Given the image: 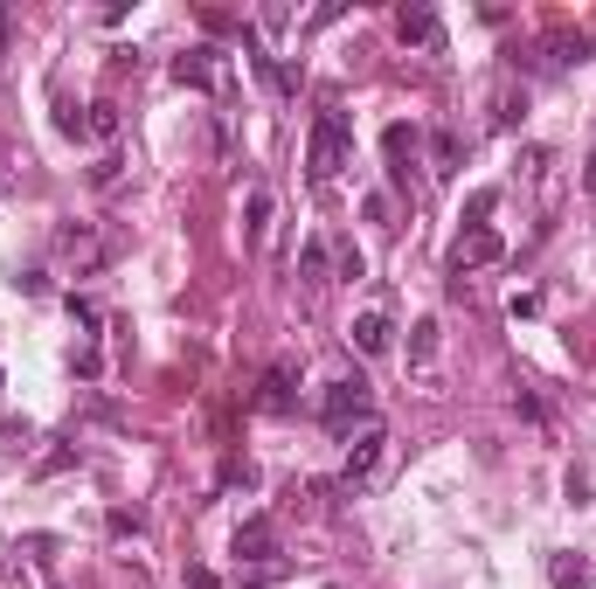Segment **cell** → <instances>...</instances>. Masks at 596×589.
I'll use <instances>...</instances> for the list:
<instances>
[{
	"mask_svg": "<svg viewBox=\"0 0 596 589\" xmlns=\"http://www.w3.org/2000/svg\"><path fill=\"white\" fill-rule=\"evenodd\" d=\"M347 160H354V125H347V112H341V105H320L313 139H305V173H313V181L326 188Z\"/></svg>",
	"mask_w": 596,
	"mask_h": 589,
	"instance_id": "obj_1",
	"label": "cell"
},
{
	"mask_svg": "<svg viewBox=\"0 0 596 589\" xmlns=\"http://www.w3.org/2000/svg\"><path fill=\"white\" fill-rule=\"evenodd\" d=\"M320 423L333 430V438H354V423L368 430V423H375V389H368L360 375L326 381V396H320Z\"/></svg>",
	"mask_w": 596,
	"mask_h": 589,
	"instance_id": "obj_2",
	"label": "cell"
},
{
	"mask_svg": "<svg viewBox=\"0 0 596 589\" xmlns=\"http://www.w3.org/2000/svg\"><path fill=\"white\" fill-rule=\"evenodd\" d=\"M500 257H506L500 229H458V243H451V257H445L451 292H464V271H485V264H500Z\"/></svg>",
	"mask_w": 596,
	"mask_h": 589,
	"instance_id": "obj_3",
	"label": "cell"
},
{
	"mask_svg": "<svg viewBox=\"0 0 596 589\" xmlns=\"http://www.w3.org/2000/svg\"><path fill=\"white\" fill-rule=\"evenodd\" d=\"M229 555H237L243 569H264V561H278V520H271V514H250L237 534H229Z\"/></svg>",
	"mask_w": 596,
	"mask_h": 589,
	"instance_id": "obj_4",
	"label": "cell"
},
{
	"mask_svg": "<svg viewBox=\"0 0 596 589\" xmlns=\"http://www.w3.org/2000/svg\"><path fill=\"white\" fill-rule=\"evenodd\" d=\"M381 152H388V181H396V194L417 201V125H388Z\"/></svg>",
	"mask_w": 596,
	"mask_h": 589,
	"instance_id": "obj_5",
	"label": "cell"
},
{
	"mask_svg": "<svg viewBox=\"0 0 596 589\" xmlns=\"http://www.w3.org/2000/svg\"><path fill=\"white\" fill-rule=\"evenodd\" d=\"M381 451H388V430L381 423H368L354 438V451H347V465H341V493H360V485L375 478V465H381Z\"/></svg>",
	"mask_w": 596,
	"mask_h": 589,
	"instance_id": "obj_6",
	"label": "cell"
},
{
	"mask_svg": "<svg viewBox=\"0 0 596 589\" xmlns=\"http://www.w3.org/2000/svg\"><path fill=\"white\" fill-rule=\"evenodd\" d=\"M396 35L409 49H445V14L424 8V0H417V8H396Z\"/></svg>",
	"mask_w": 596,
	"mask_h": 589,
	"instance_id": "obj_7",
	"label": "cell"
},
{
	"mask_svg": "<svg viewBox=\"0 0 596 589\" xmlns=\"http://www.w3.org/2000/svg\"><path fill=\"white\" fill-rule=\"evenodd\" d=\"M292 381H299V368L292 361H271V375H264V389H257V409H264V417H292Z\"/></svg>",
	"mask_w": 596,
	"mask_h": 589,
	"instance_id": "obj_8",
	"label": "cell"
},
{
	"mask_svg": "<svg viewBox=\"0 0 596 589\" xmlns=\"http://www.w3.org/2000/svg\"><path fill=\"white\" fill-rule=\"evenodd\" d=\"M347 340H354L360 354H388V340H396V326H388V313H360V319L347 326Z\"/></svg>",
	"mask_w": 596,
	"mask_h": 589,
	"instance_id": "obj_9",
	"label": "cell"
},
{
	"mask_svg": "<svg viewBox=\"0 0 596 589\" xmlns=\"http://www.w3.org/2000/svg\"><path fill=\"white\" fill-rule=\"evenodd\" d=\"M216 49H188V56H174V84H188V91H209L216 84Z\"/></svg>",
	"mask_w": 596,
	"mask_h": 589,
	"instance_id": "obj_10",
	"label": "cell"
},
{
	"mask_svg": "<svg viewBox=\"0 0 596 589\" xmlns=\"http://www.w3.org/2000/svg\"><path fill=\"white\" fill-rule=\"evenodd\" d=\"M243 236H250V250H264V236H271V188H250V201H243Z\"/></svg>",
	"mask_w": 596,
	"mask_h": 589,
	"instance_id": "obj_11",
	"label": "cell"
},
{
	"mask_svg": "<svg viewBox=\"0 0 596 589\" xmlns=\"http://www.w3.org/2000/svg\"><path fill=\"white\" fill-rule=\"evenodd\" d=\"M548 582L555 589H596V569L576 561V555H548Z\"/></svg>",
	"mask_w": 596,
	"mask_h": 589,
	"instance_id": "obj_12",
	"label": "cell"
},
{
	"mask_svg": "<svg viewBox=\"0 0 596 589\" xmlns=\"http://www.w3.org/2000/svg\"><path fill=\"white\" fill-rule=\"evenodd\" d=\"M464 160V139L458 133H430V173H458Z\"/></svg>",
	"mask_w": 596,
	"mask_h": 589,
	"instance_id": "obj_13",
	"label": "cell"
},
{
	"mask_svg": "<svg viewBox=\"0 0 596 589\" xmlns=\"http://www.w3.org/2000/svg\"><path fill=\"white\" fill-rule=\"evenodd\" d=\"M299 277H305V285H326V236H313L299 250Z\"/></svg>",
	"mask_w": 596,
	"mask_h": 589,
	"instance_id": "obj_14",
	"label": "cell"
},
{
	"mask_svg": "<svg viewBox=\"0 0 596 589\" xmlns=\"http://www.w3.org/2000/svg\"><path fill=\"white\" fill-rule=\"evenodd\" d=\"M521 118H527V91H513V84H506V91H500V105H492V125H506V133H513Z\"/></svg>",
	"mask_w": 596,
	"mask_h": 589,
	"instance_id": "obj_15",
	"label": "cell"
},
{
	"mask_svg": "<svg viewBox=\"0 0 596 589\" xmlns=\"http://www.w3.org/2000/svg\"><path fill=\"white\" fill-rule=\"evenodd\" d=\"M492 209H500V188H479L472 201H464V229H492V222H485Z\"/></svg>",
	"mask_w": 596,
	"mask_h": 589,
	"instance_id": "obj_16",
	"label": "cell"
},
{
	"mask_svg": "<svg viewBox=\"0 0 596 589\" xmlns=\"http://www.w3.org/2000/svg\"><path fill=\"white\" fill-rule=\"evenodd\" d=\"M409 361H437V319H417V333H409Z\"/></svg>",
	"mask_w": 596,
	"mask_h": 589,
	"instance_id": "obj_17",
	"label": "cell"
},
{
	"mask_svg": "<svg viewBox=\"0 0 596 589\" xmlns=\"http://www.w3.org/2000/svg\"><path fill=\"white\" fill-rule=\"evenodd\" d=\"M76 457H84V451H76L70 438H56V451H49V457H42L35 472H42V478H56V472H70V465H76Z\"/></svg>",
	"mask_w": 596,
	"mask_h": 589,
	"instance_id": "obj_18",
	"label": "cell"
},
{
	"mask_svg": "<svg viewBox=\"0 0 596 589\" xmlns=\"http://www.w3.org/2000/svg\"><path fill=\"white\" fill-rule=\"evenodd\" d=\"M84 118H91V139H112V133H118V112H112V105H91Z\"/></svg>",
	"mask_w": 596,
	"mask_h": 589,
	"instance_id": "obj_19",
	"label": "cell"
},
{
	"mask_svg": "<svg viewBox=\"0 0 596 589\" xmlns=\"http://www.w3.org/2000/svg\"><path fill=\"white\" fill-rule=\"evenodd\" d=\"M222 485H243V493H250V485H257V465H250V457H229V465H222Z\"/></svg>",
	"mask_w": 596,
	"mask_h": 589,
	"instance_id": "obj_20",
	"label": "cell"
},
{
	"mask_svg": "<svg viewBox=\"0 0 596 589\" xmlns=\"http://www.w3.org/2000/svg\"><path fill=\"white\" fill-rule=\"evenodd\" d=\"M139 527H146L139 506H112V534H139Z\"/></svg>",
	"mask_w": 596,
	"mask_h": 589,
	"instance_id": "obj_21",
	"label": "cell"
},
{
	"mask_svg": "<svg viewBox=\"0 0 596 589\" xmlns=\"http://www.w3.org/2000/svg\"><path fill=\"white\" fill-rule=\"evenodd\" d=\"M341 277H368V257H360L354 243H341Z\"/></svg>",
	"mask_w": 596,
	"mask_h": 589,
	"instance_id": "obj_22",
	"label": "cell"
},
{
	"mask_svg": "<svg viewBox=\"0 0 596 589\" xmlns=\"http://www.w3.org/2000/svg\"><path fill=\"white\" fill-rule=\"evenodd\" d=\"M70 319H76V326H97V319H105V313H97V305H91V298H76V292H70Z\"/></svg>",
	"mask_w": 596,
	"mask_h": 589,
	"instance_id": "obj_23",
	"label": "cell"
},
{
	"mask_svg": "<svg viewBox=\"0 0 596 589\" xmlns=\"http://www.w3.org/2000/svg\"><path fill=\"white\" fill-rule=\"evenodd\" d=\"M8 49H14V8L0 0V63H8Z\"/></svg>",
	"mask_w": 596,
	"mask_h": 589,
	"instance_id": "obj_24",
	"label": "cell"
},
{
	"mask_svg": "<svg viewBox=\"0 0 596 589\" xmlns=\"http://www.w3.org/2000/svg\"><path fill=\"white\" fill-rule=\"evenodd\" d=\"M188 589H216V569H201V561H195V569H188Z\"/></svg>",
	"mask_w": 596,
	"mask_h": 589,
	"instance_id": "obj_25",
	"label": "cell"
},
{
	"mask_svg": "<svg viewBox=\"0 0 596 589\" xmlns=\"http://www.w3.org/2000/svg\"><path fill=\"white\" fill-rule=\"evenodd\" d=\"M589 194H596V160H589Z\"/></svg>",
	"mask_w": 596,
	"mask_h": 589,
	"instance_id": "obj_26",
	"label": "cell"
}]
</instances>
